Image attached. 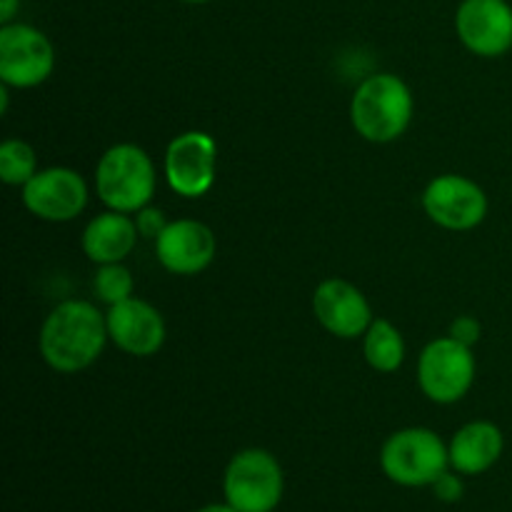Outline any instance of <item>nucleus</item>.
I'll list each match as a JSON object with an SVG mask.
<instances>
[{"label":"nucleus","mask_w":512,"mask_h":512,"mask_svg":"<svg viewBox=\"0 0 512 512\" xmlns=\"http://www.w3.org/2000/svg\"><path fill=\"white\" fill-rule=\"evenodd\" d=\"M105 315L88 300H65L40 328V355L58 373H80L100 358L108 340Z\"/></svg>","instance_id":"1"},{"label":"nucleus","mask_w":512,"mask_h":512,"mask_svg":"<svg viewBox=\"0 0 512 512\" xmlns=\"http://www.w3.org/2000/svg\"><path fill=\"white\" fill-rule=\"evenodd\" d=\"M350 120L360 138L370 143H393L413 120V93L398 75H370L355 90Z\"/></svg>","instance_id":"2"},{"label":"nucleus","mask_w":512,"mask_h":512,"mask_svg":"<svg viewBox=\"0 0 512 512\" xmlns=\"http://www.w3.org/2000/svg\"><path fill=\"white\" fill-rule=\"evenodd\" d=\"M100 200L118 213H138L155 195V165L143 148L120 143L105 150L95 170Z\"/></svg>","instance_id":"3"},{"label":"nucleus","mask_w":512,"mask_h":512,"mask_svg":"<svg viewBox=\"0 0 512 512\" xmlns=\"http://www.w3.org/2000/svg\"><path fill=\"white\" fill-rule=\"evenodd\" d=\"M380 468L403 488H425L450 468V450L433 430L405 428L385 440Z\"/></svg>","instance_id":"4"},{"label":"nucleus","mask_w":512,"mask_h":512,"mask_svg":"<svg viewBox=\"0 0 512 512\" xmlns=\"http://www.w3.org/2000/svg\"><path fill=\"white\" fill-rule=\"evenodd\" d=\"M283 468L268 450H240L225 468V503L238 512H273L283 500Z\"/></svg>","instance_id":"5"},{"label":"nucleus","mask_w":512,"mask_h":512,"mask_svg":"<svg viewBox=\"0 0 512 512\" xmlns=\"http://www.w3.org/2000/svg\"><path fill=\"white\" fill-rule=\"evenodd\" d=\"M475 380L473 348L455 338H438L425 345L418 360L420 390L433 403L453 405L468 395Z\"/></svg>","instance_id":"6"},{"label":"nucleus","mask_w":512,"mask_h":512,"mask_svg":"<svg viewBox=\"0 0 512 512\" xmlns=\"http://www.w3.org/2000/svg\"><path fill=\"white\" fill-rule=\"evenodd\" d=\"M55 68V50L48 35L25 23L0 28V80L8 88H35Z\"/></svg>","instance_id":"7"},{"label":"nucleus","mask_w":512,"mask_h":512,"mask_svg":"<svg viewBox=\"0 0 512 512\" xmlns=\"http://www.w3.org/2000/svg\"><path fill=\"white\" fill-rule=\"evenodd\" d=\"M218 145L203 130H188L170 140L165 150V178L183 198H200L215 183Z\"/></svg>","instance_id":"8"},{"label":"nucleus","mask_w":512,"mask_h":512,"mask_svg":"<svg viewBox=\"0 0 512 512\" xmlns=\"http://www.w3.org/2000/svg\"><path fill=\"white\" fill-rule=\"evenodd\" d=\"M423 208L445 230H473L488 215V195L463 175H440L423 193Z\"/></svg>","instance_id":"9"},{"label":"nucleus","mask_w":512,"mask_h":512,"mask_svg":"<svg viewBox=\"0 0 512 512\" xmlns=\"http://www.w3.org/2000/svg\"><path fill=\"white\" fill-rule=\"evenodd\" d=\"M455 33L470 53L500 58L512 48V5L508 0H463Z\"/></svg>","instance_id":"10"},{"label":"nucleus","mask_w":512,"mask_h":512,"mask_svg":"<svg viewBox=\"0 0 512 512\" xmlns=\"http://www.w3.org/2000/svg\"><path fill=\"white\" fill-rule=\"evenodd\" d=\"M23 203L35 218L68 223L88 205V185L70 168H45L23 185Z\"/></svg>","instance_id":"11"},{"label":"nucleus","mask_w":512,"mask_h":512,"mask_svg":"<svg viewBox=\"0 0 512 512\" xmlns=\"http://www.w3.org/2000/svg\"><path fill=\"white\" fill-rule=\"evenodd\" d=\"M313 313L328 333L345 340L365 335L373 323V310L363 290L340 278H330L315 288Z\"/></svg>","instance_id":"12"},{"label":"nucleus","mask_w":512,"mask_h":512,"mask_svg":"<svg viewBox=\"0 0 512 512\" xmlns=\"http://www.w3.org/2000/svg\"><path fill=\"white\" fill-rule=\"evenodd\" d=\"M215 235L208 225L198 220H173L155 238V255L168 273L198 275L213 263Z\"/></svg>","instance_id":"13"},{"label":"nucleus","mask_w":512,"mask_h":512,"mask_svg":"<svg viewBox=\"0 0 512 512\" xmlns=\"http://www.w3.org/2000/svg\"><path fill=\"white\" fill-rule=\"evenodd\" d=\"M108 335L123 353L135 358L155 355L165 343V320L158 308L138 298L110 305L105 315Z\"/></svg>","instance_id":"14"},{"label":"nucleus","mask_w":512,"mask_h":512,"mask_svg":"<svg viewBox=\"0 0 512 512\" xmlns=\"http://www.w3.org/2000/svg\"><path fill=\"white\" fill-rule=\"evenodd\" d=\"M503 448V430L488 420H475L463 425L450 440V468L460 475H483L498 463Z\"/></svg>","instance_id":"15"},{"label":"nucleus","mask_w":512,"mask_h":512,"mask_svg":"<svg viewBox=\"0 0 512 512\" xmlns=\"http://www.w3.org/2000/svg\"><path fill=\"white\" fill-rule=\"evenodd\" d=\"M138 240V225L128 213L108 210L100 213L85 225L83 230V253L93 260L95 265L123 263L135 248Z\"/></svg>","instance_id":"16"},{"label":"nucleus","mask_w":512,"mask_h":512,"mask_svg":"<svg viewBox=\"0 0 512 512\" xmlns=\"http://www.w3.org/2000/svg\"><path fill=\"white\" fill-rule=\"evenodd\" d=\"M365 360L378 373H395L405 360V340L390 320H373L363 340Z\"/></svg>","instance_id":"17"},{"label":"nucleus","mask_w":512,"mask_h":512,"mask_svg":"<svg viewBox=\"0 0 512 512\" xmlns=\"http://www.w3.org/2000/svg\"><path fill=\"white\" fill-rule=\"evenodd\" d=\"M35 173H38V158L25 140H5L0 145V178L5 185L23 188Z\"/></svg>","instance_id":"18"},{"label":"nucleus","mask_w":512,"mask_h":512,"mask_svg":"<svg viewBox=\"0 0 512 512\" xmlns=\"http://www.w3.org/2000/svg\"><path fill=\"white\" fill-rule=\"evenodd\" d=\"M93 290L103 303L118 305L123 300L133 298V275L123 263L98 265V273L93 278Z\"/></svg>","instance_id":"19"},{"label":"nucleus","mask_w":512,"mask_h":512,"mask_svg":"<svg viewBox=\"0 0 512 512\" xmlns=\"http://www.w3.org/2000/svg\"><path fill=\"white\" fill-rule=\"evenodd\" d=\"M480 333H483V328H480V323L473 315H460V318H455L453 325H450V338L468 345V348H473V345L478 343Z\"/></svg>","instance_id":"20"},{"label":"nucleus","mask_w":512,"mask_h":512,"mask_svg":"<svg viewBox=\"0 0 512 512\" xmlns=\"http://www.w3.org/2000/svg\"><path fill=\"white\" fill-rule=\"evenodd\" d=\"M430 488H433L435 498L443 500V503H458V500L463 498V490H465L463 480H460L458 475L448 473V470H445V473L440 475Z\"/></svg>","instance_id":"21"},{"label":"nucleus","mask_w":512,"mask_h":512,"mask_svg":"<svg viewBox=\"0 0 512 512\" xmlns=\"http://www.w3.org/2000/svg\"><path fill=\"white\" fill-rule=\"evenodd\" d=\"M138 218H135V225H138V233L145 235V238H158L160 233L165 230V218H163V210H155L145 205L143 210H138Z\"/></svg>","instance_id":"22"},{"label":"nucleus","mask_w":512,"mask_h":512,"mask_svg":"<svg viewBox=\"0 0 512 512\" xmlns=\"http://www.w3.org/2000/svg\"><path fill=\"white\" fill-rule=\"evenodd\" d=\"M18 8H20V0H0V23L3 25L13 23Z\"/></svg>","instance_id":"23"},{"label":"nucleus","mask_w":512,"mask_h":512,"mask_svg":"<svg viewBox=\"0 0 512 512\" xmlns=\"http://www.w3.org/2000/svg\"><path fill=\"white\" fill-rule=\"evenodd\" d=\"M198 512H238V510H235V508H230L228 503H223V505H220V503H215V505H205V508H200Z\"/></svg>","instance_id":"24"},{"label":"nucleus","mask_w":512,"mask_h":512,"mask_svg":"<svg viewBox=\"0 0 512 512\" xmlns=\"http://www.w3.org/2000/svg\"><path fill=\"white\" fill-rule=\"evenodd\" d=\"M183 3H188V5H203V3H210V0H183Z\"/></svg>","instance_id":"25"}]
</instances>
